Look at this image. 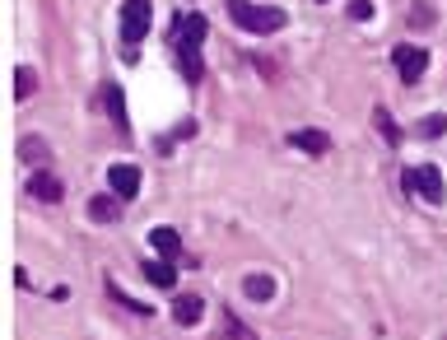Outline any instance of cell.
Wrapping results in <instances>:
<instances>
[{"mask_svg":"<svg viewBox=\"0 0 447 340\" xmlns=\"http://www.w3.org/2000/svg\"><path fill=\"white\" fill-rule=\"evenodd\" d=\"M224 10H228V19L243 28V33H279L284 23H289V14L279 10V5H252V0H224Z\"/></svg>","mask_w":447,"mask_h":340,"instance_id":"obj_1","label":"cell"},{"mask_svg":"<svg viewBox=\"0 0 447 340\" xmlns=\"http://www.w3.org/2000/svg\"><path fill=\"white\" fill-rule=\"evenodd\" d=\"M117 23H122V42L126 47L145 42L149 28H154V5H149V0H126L122 10H117Z\"/></svg>","mask_w":447,"mask_h":340,"instance_id":"obj_2","label":"cell"},{"mask_svg":"<svg viewBox=\"0 0 447 340\" xmlns=\"http://www.w3.org/2000/svg\"><path fill=\"white\" fill-rule=\"evenodd\" d=\"M401 187H405V192H419L429 205H443V196H447V182H443V172H438L434 163H419V168H405Z\"/></svg>","mask_w":447,"mask_h":340,"instance_id":"obj_3","label":"cell"},{"mask_svg":"<svg viewBox=\"0 0 447 340\" xmlns=\"http://www.w3.org/2000/svg\"><path fill=\"white\" fill-rule=\"evenodd\" d=\"M391 61H396V75H401L405 84H419V80H424V70H429V52H424V47H410V42L396 47Z\"/></svg>","mask_w":447,"mask_h":340,"instance_id":"obj_4","label":"cell"},{"mask_svg":"<svg viewBox=\"0 0 447 340\" xmlns=\"http://www.w3.org/2000/svg\"><path fill=\"white\" fill-rule=\"evenodd\" d=\"M28 196H33V201H42V205H61V196H66V182L56 177V172L37 168L33 177H28Z\"/></svg>","mask_w":447,"mask_h":340,"instance_id":"obj_5","label":"cell"},{"mask_svg":"<svg viewBox=\"0 0 447 340\" xmlns=\"http://www.w3.org/2000/svg\"><path fill=\"white\" fill-rule=\"evenodd\" d=\"M108 187H112L117 201H131V196L140 192V168H135V163H112L108 168Z\"/></svg>","mask_w":447,"mask_h":340,"instance_id":"obj_6","label":"cell"},{"mask_svg":"<svg viewBox=\"0 0 447 340\" xmlns=\"http://www.w3.org/2000/svg\"><path fill=\"white\" fill-rule=\"evenodd\" d=\"M149 247L158 252V261H178L182 257V233L168 228V224H158V228H149Z\"/></svg>","mask_w":447,"mask_h":340,"instance_id":"obj_7","label":"cell"},{"mask_svg":"<svg viewBox=\"0 0 447 340\" xmlns=\"http://www.w3.org/2000/svg\"><path fill=\"white\" fill-rule=\"evenodd\" d=\"M201 312H205V298L201 294H178V298H173V317H178L182 327H196Z\"/></svg>","mask_w":447,"mask_h":340,"instance_id":"obj_8","label":"cell"},{"mask_svg":"<svg viewBox=\"0 0 447 340\" xmlns=\"http://www.w3.org/2000/svg\"><path fill=\"white\" fill-rule=\"evenodd\" d=\"M289 145L294 149H308V154H326V149H331V136L317 131V126H303V131H294V136H289Z\"/></svg>","mask_w":447,"mask_h":340,"instance_id":"obj_9","label":"cell"},{"mask_svg":"<svg viewBox=\"0 0 447 340\" xmlns=\"http://www.w3.org/2000/svg\"><path fill=\"white\" fill-rule=\"evenodd\" d=\"M103 102H108V117L117 122V136H122V140H131V136H126V131H131V126H126V93L117 89V84H108Z\"/></svg>","mask_w":447,"mask_h":340,"instance_id":"obj_10","label":"cell"},{"mask_svg":"<svg viewBox=\"0 0 447 340\" xmlns=\"http://www.w3.org/2000/svg\"><path fill=\"white\" fill-rule=\"evenodd\" d=\"M89 219L93 224H117V219H122V201H117V196H93L89 201Z\"/></svg>","mask_w":447,"mask_h":340,"instance_id":"obj_11","label":"cell"},{"mask_svg":"<svg viewBox=\"0 0 447 340\" xmlns=\"http://www.w3.org/2000/svg\"><path fill=\"white\" fill-rule=\"evenodd\" d=\"M243 294L252 298V303H270V298H275V280H270V275H261V271H252L243 280Z\"/></svg>","mask_w":447,"mask_h":340,"instance_id":"obj_12","label":"cell"},{"mask_svg":"<svg viewBox=\"0 0 447 340\" xmlns=\"http://www.w3.org/2000/svg\"><path fill=\"white\" fill-rule=\"evenodd\" d=\"M108 298H112V303H122L126 312H135V317H154V307H149V303H140V298H131V294L122 289V284L112 280V275H108Z\"/></svg>","mask_w":447,"mask_h":340,"instance_id":"obj_13","label":"cell"},{"mask_svg":"<svg viewBox=\"0 0 447 340\" xmlns=\"http://www.w3.org/2000/svg\"><path fill=\"white\" fill-rule=\"evenodd\" d=\"M145 280L158 284V289H178V271H173V261H149L145 257Z\"/></svg>","mask_w":447,"mask_h":340,"instance_id":"obj_14","label":"cell"},{"mask_svg":"<svg viewBox=\"0 0 447 340\" xmlns=\"http://www.w3.org/2000/svg\"><path fill=\"white\" fill-rule=\"evenodd\" d=\"M178 70H182V80L187 84H196L201 80V47H178Z\"/></svg>","mask_w":447,"mask_h":340,"instance_id":"obj_15","label":"cell"},{"mask_svg":"<svg viewBox=\"0 0 447 340\" xmlns=\"http://www.w3.org/2000/svg\"><path fill=\"white\" fill-rule=\"evenodd\" d=\"M201 37H205V14H187L178 28V47H201Z\"/></svg>","mask_w":447,"mask_h":340,"instance_id":"obj_16","label":"cell"},{"mask_svg":"<svg viewBox=\"0 0 447 340\" xmlns=\"http://www.w3.org/2000/svg\"><path fill=\"white\" fill-rule=\"evenodd\" d=\"M373 126H378V131H382V140H387V145H401V126H396V122H391V112H387V107H373Z\"/></svg>","mask_w":447,"mask_h":340,"instance_id":"obj_17","label":"cell"},{"mask_svg":"<svg viewBox=\"0 0 447 340\" xmlns=\"http://www.w3.org/2000/svg\"><path fill=\"white\" fill-rule=\"evenodd\" d=\"M33 84H37V75H33V66H19L14 70V98H33Z\"/></svg>","mask_w":447,"mask_h":340,"instance_id":"obj_18","label":"cell"},{"mask_svg":"<svg viewBox=\"0 0 447 340\" xmlns=\"http://www.w3.org/2000/svg\"><path fill=\"white\" fill-rule=\"evenodd\" d=\"M19 154H23V163H47V145L37 136H23L19 140Z\"/></svg>","mask_w":447,"mask_h":340,"instance_id":"obj_19","label":"cell"},{"mask_svg":"<svg viewBox=\"0 0 447 340\" xmlns=\"http://www.w3.org/2000/svg\"><path fill=\"white\" fill-rule=\"evenodd\" d=\"M443 131H447V117H443V112L424 117V122L414 126V136H424V140H438V136H443Z\"/></svg>","mask_w":447,"mask_h":340,"instance_id":"obj_20","label":"cell"},{"mask_svg":"<svg viewBox=\"0 0 447 340\" xmlns=\"http://www.w3.org/2000/svg\"><path fill=\"white\" fill-rule=\"evenodd\" d=\"M345 10H349V19H359V23H364V19H373V0H349Z\"/></svg>","mask_w":447,"mask_h":340,"instance_id":"obj_21","label":"cell"},{"mask_svg":"<svg viewBox=\"0 0 447 340\" xmlns=\"http://www.w3.org/2000/svg\"><path fill=\"white\" fill-rule=\"evenodd\" d=\"M410 19H414V28H434V5H414Z\"/></svg>","mask_w":447,"mask_h":340,"instance_id":"obj_22","label":"cell"},{"mask_svg":"<svg viewBox=\"0 0 447 340\" xmlns=\"http://www.w3.org/2000/svg\"><path fill=\"white\" fill-rule=\"evenodd\" d=\"M224 327L233 331V340H257V336H252V331H247V327H243V322H238V317H233V312H224Z\"/></svg>","mask_w":447,"mask_h":340,"instance_id":"obj_23","label":"cell"},{"mask_svg":"<svg viewBox=\"0 0 447 340\" xmlns=\"http://www.w3.org/2000/svg\"><path fill=\"white\" fill-rule=\"evenodd\" d=\"M322 5H326V0H322Z\"/></svg>","mask_w":447,"mask_h":340,"instance_id":"obj_24","label":"cell"}]
</instances>
